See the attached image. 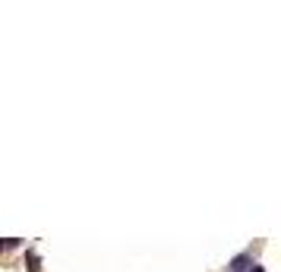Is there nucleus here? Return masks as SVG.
<instances>
[{
	"label": "nucleus",
	"mask_w": 281,
	"mask_h": 272,
	"mask_svg": "<svg viewBox=\"0 0 281 272\" xmlns=\"http://www.w3.org/2000/svg\"><path fill=\"white\" fill-rule=\"evenodd\" d=\"M26 260H29V272H38V269H41L38 253H32V250H29V253H26Z\"/></svg>",
	"instance_id": "obj_2"
},
{
	"label": "nucleus",
	"mask_w": 281,
	"mask_h": 272,
	"mask_svg": "<svg viewBox=\"0 0 281 272\" xmlns=\"http://www.w3.org/2000/svg\"><path fill=\"white\" fill-rule=\"evenodd\" d=\"M228 272H253L250 269V253H240V257H234L228 263Z\"/></svg>",
	"instance_id": "obj_1"
}]
</instances>
